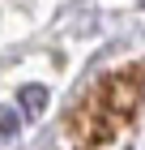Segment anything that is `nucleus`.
<instances>
[{"instance_id":"obj_1","label":"nucleus","mask_w":145,"mask_h":150,"mask_svg":"<svg viewBox=\"0 0 145 150\" xmlns=\"http://www.w3.org/2000/svg\"><path fill=\"white\" fill-rule=\"evenodd\" d=\"M145 103V69L132 64V69H120L111 77L98 81V90L90 94V103L77 107V137L81 142H107L115 137Z\"/></svg>"},{"instance_id":"obj_2","label":"nucleus","mask_w":145,"mask_h":150,"mask_svg":"<svg viewBox=\"0 0 145 150\" xmlns=\"http://www.w3.org/2000/svg\"><path fill=\"white\" fill-rule=\"evenodd\" d=\"M43 103H47V90H43V86H22V112L26 116H39Z\"/></svg>"},{"instance_id":"obj_3","label":"nucleus","mask_w":145,"mask_h":150,"mask_svg":"<svg viewBox=\"0 0 145 150\" xmlns=\"http://www.w3.org/2000/svg\"><path fill=\"white\" fill-rule=\"evenodd\" d=\"M17 116H22V112H13V107H0V133L17 129Z\"/></svg>"}]
</instances>
